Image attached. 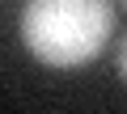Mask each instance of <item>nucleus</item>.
<instances>
[{
	"label": "nucleus",
	"mask_w": 127,
	"mask_h": 114,
	"mask_svg": "<svg viewBox=\"0 0 127 114\" xmlns=\"http://www.w3.org/2000/svg\"><path fill=\"white\" fill-rule=\"evenodd\" d=\"M114 34L110 0H26L21 42L47 68H85Z\"/></svg>",
	"instance_id": "obj_1"
},
{
	"label": "nucleus",
	"mask_w": 127,
	"mask_h": 114,
	"mask_svg": "<svg viewBox=\"0 0 127 114\" xmlns=\"http://www.w3.org/2000/svg\"><path fill=\"white\" fill-rule=\"evenodd\" d=\"M123 9H127V0H123Z\"/></svg>",
	"instance_id": "obj_3"
},
{
	"label": "nucleus",
	"mask_w": 127,
	"mask_h": 114,
	"mask_svg": "<svg viewBox=\"0 0 127 114\" xmlns=\"http://www.w3.org/2000/svg\"><path fill=\"white\" fill-rule=\"evenodd\" d=\"M114 68H119V76H123V85H127V38L119 42V55H114Z\"/></svg>",
	"instance_id": "obj_2"
}]
</instances>
